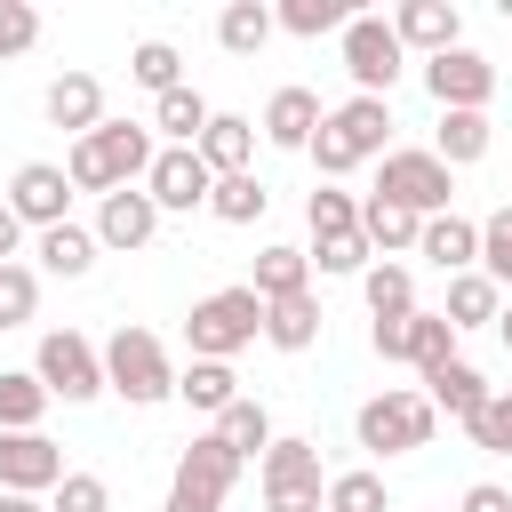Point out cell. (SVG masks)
Here are the masks:
<instances>
[{"instance_id":"1","label":"cell","mask_w":512,"mask_h":512,"mask_svg":"<svg viewBox=\"0 0 512 512\" xmlns=\"http://www.w3.org/2000/svg\"><path fill=\"white\" fill-rule=\"evenodd\" d=\"M152 152H160V136H152V120H104L96 136H80L72 152H64V176H72V192H120V184H144V168H152Z\"/></svg>"},{"instance_id":"2","label":"cell","mask_w":512,"mask_h":512,"mask_svg":"<svg viewBox=\"0 0 512 512\" xmlns=\"http://www.w3.org/2000/svg\"><path fill=\"white\" fill-rule=\"evenodd\" d=\"M96 352H104V392H120L128 408L176 400V360H168V344L152 328H112Z\"/></svg>"},{"instance_id":"3","label":"cell","mask_w":512,"mask_h":512,"mask_svg":"<svg viewBox=\"0 0 512 512\" xmlns=\"http://www.w3.org/2000/svg\"><path fill=\"white\" fill-rule=\"evenodd\" d=\"M256 336H264V304H256L248 280H240V288H216V296H200V304L184 312V344H192V360H240Z\"/></svg>"},{"instance_id":"4","label":"cell","mask_w":512,"mask_h":512,"mask_svg":"<svg viewBox=\"0 0 512 512\" xmlns=\"http://www.w3.org/2000/svg\"><path fill=\"white\" fill-rule=\"evenodd\" d=\"M352 432H360V448H368V456H416V448H432L440 416H432V400H424V392H408V384H384L376 400H360Z\"/></svg>"},{"instance_id":"5","label":"cell","mask_w":512,"mask_h":512,"mask_svg":"<svg viewBox=\"0 0 512 512\" xmlns=\"http://www.w3.org/2000/svg\"><path fill=\"white\" fill-rule=\"evenodd\" d=\"M376 200H392V208H408V216H448L456 168H440V160L416 152V144H392L384 168H376Z\"/></svg>"},{"instance_id":"6","label":"cell","mask_w":512,"mask_h":512,"mask_svg":"<svg viewBox=\"0 0 512 512\" xmlns=\"http://www.w3.org/2000/svg\"><path fill=\"white\" fill-rule=\"evenodd\" d=\"M32 376H40V392H48V400H64V408H88V400L104 392V352H96L80 328H48V336H40V360H32Z\"/></svg>"},{"instance_id":"7","label":"cell","mask_w":512,"mask_h":512,"mask_svg":"<svg viewBox=\"0 0 512 512\" xmlns=\"http://www.w3.org/2000/svg\"><path fill=\"white\" fill-rule=\"evenodd\" d=\"M256 472H264V512H320V496H328V472H320L312 440H272L256 456Z\"/></svg>"},{"instance_id":"8","label":"cell","mask_w":512,"mask_h":512,"mask_svg":"<svg viewBox=\"0 0 512 512\" xmlns=\"http://www.w3.org/2000/svg\"><path fill=\"white\" fill-rule=\"evenodd\" d=\"M336 40H344V72H352V96H384V104H392V80H400V64H408V48L392 40V24L360 8V16H352Z\"/></svg>"},{"instance_id":"9","label":"cell","mask_w":512,"mask_h":512,"mask_svg":"<svg viewBox=\"0 0 512 512\" xmlns=\"http://www.w3.org/2000/svg\"><path fill=\"white\" fill-rule=\"evenodd\" d=\"M424 88H432L440 112H488L496 64H488L480 48H440V56H424Z\"/></svg>"},{"instance_id":"10","label":"cell","mask_w":512,"mask_h":512,"mask_svg":"<svg viewBox=\"0 0 512 512\" xmlns=\"http://www.w3.org/2000/svg\"><path fill=\"white\" fill-rule=\"evenodd\" d=\"M208 160L192 152V144H160L152 152V168H144V192H152V208L160 216H192V208H208Z\"/></svg>"},{"instance_id":"11","label":"cell","mask_w":512,"mask_h":512,"mask_svg":"<svg viewBox=\"0 0 512 512\" xmlns=\"http://www.w3.org/2000/svg\"><path fill=\"white\" fill-rule=\"evenodd\" d=\"M8 208H16V224H24V232L72 224V176H64L56 160H24V168L8 176Z\"/></svg>"},{"instance_id":"12","label":"cell","mask_w":512,"mask_h":512,"mask_svg":"<svg viewBox=\"0 0 512 512\" xmlns=\"http://www.w3.org/2000/svg\"><path fill=\"white\" fill-rule=\"evenodd\" d=\"M64 480V448L48 432H0V496H48Z\"/></svg>"},{"instance_id":"13","label":"cell","mask_w":512,"mask_h":512,"mask_svg":"<svg viewBox=\"0 0 512 512\" xmlns=\"http://www.w3.org/2000/svg\"><path fill=\"white\" fill-rule=\"evenodd\" d=\"M88 232H96V248H120V256H128V248H152L160 208H152V192H144V184H120V192H104V200H96V224H88Z\"/></svg>"},{"instance_id":"14","label":"cell","mask_w":512,"mask_h":512,"mask_svg":"<svg viewBox=\"0 0 512 512\" xmlns=\"http://www.w3.org/2000/svg\"><path fill=\"white\" fill-rule=\"evenodd\" d=\"M384 24H392V40H400V48H416V56L464 48V8H456V0H400Z\"/></svg>"},{"instance_id":"15","label":"cell","mask_w":512,"mask_h":512,"mask_svg":"<svg viewBox=\"0 0 512 512\" xmlns=\"http://www.w3.org/2000/svg\"><path fill=\"white\" fill-rule=\"evenodd\" d=\"M40 104H48V128H64L72 144L104 128V80H96V72H56Z\"/></svg>"},{"instance_id":"16","label":"cell","mask_w":512,"mask_h":512,"mask_svg":"<svg viewBox=\"0 0 512 512\" xmlns=\"http://www.w3.org/2000/svg\"><path fill=\"white\" fill-rule=\"evenodd\" d=\"M328 136H336L352 160H376V152H392V104H384V96H344V104L328 112Z\"/></svg>"},{"instance_id":"17","label":"cell","mask_w":512,"mask_h":512,"mask_svg":"<svg viewBox=\"0 0 512 512\" xmlns=\"http://www.w3.org/2000/svg\"><path fill=\"white\" fill-rule=\"evenodd\" d=\"M416 256L440 264L448 280H456V272H480V224L456 216V208H448V216H424V224H416Z\"/></svg>"},{"instance_id":"18","label":"cell","mask_w":512,"mask_h":512,"mask_svg":"<svg viewBox=\"0 0 512 512\" xmlns=\"http://www.w3.org/2000/svg\"><path fill=\"white\" fill-rule=\"evenodd\" d=\"M320 96L312 88H272V104H264V120H256V136L264 144H280V152H304L312 136H320Z\"/></svg>"},{"instance_id":"19","label":"cell","mask_w":512,"mask_h":512,"mask_svg":"<svg viewBox=\"0 0 512 512\" xmlns=\"http://www.w3.org/2000/svg\"><path fill=\"white\" fill-rule=\"evenodd\" d=\"M192 152L208 160V176H248V168H256V120H240V112H208V128H200Z\"/></svg>"},{"instance_id":"20","label":"cell","mask_w":512,"mask_h":512,"mask_svg":"<svg viewBox=\"0 0 512 512\" xmlns=\"http://www.w3.org/2000/svg\"><path fill=\"white\" fill-rule=\"evenodd\" d=\"M488 376L472 368V360H440L432 376H424V400H432V416H456V424H472L480 408H488Z\"/></svg>"},{"instance_id":"21","label":"cell","mask_w":512,"mask_h":512,"mask_svg":"<svg viewBox=\"0 0 512 512\" xmlns=\"http://www.w3.org/2000/svg\"><path fill=\"white\" fill-rule=\"evenodd\" d=\"M320 328H328V312H320V296H312V288H304V296L264 304V344H272V352H312V344H320Z\"/></svg>"},{"instance_id":"22","label":"cell","mask_w":512,"mask_h":512,"mask_svg":"<svg viewBox=\"0 0 512 512\" xmlns=\"http://www.w3.org/2000/svg\"><path fill=\"white\" fill-rule=\"evenodd\" d=\"M488 144H496V128H488V112H440V128H432V160L440 168H472V160H488Z\"/></svg>"},{"instance_id":"23","label":"cell","mask_w":512,"mask_h":512,"mask_svg":"<svg viewBox=\"0 0 512 512\" xmlns=\"http://www.w3.org/2000/svg\"><path fill=\"white\" fill-rule=\"evenodd\" d=\"M32 256H40L32 272H48V280H88L96 272V232L88 224H48Z\"/></svg>"},{"instance_id":"24","label":"cell","mask_w":512,"mask_h":512,"mask_svg":"<svg viewBox=\"0 0 512 512\" xmlns=\"http://www.w3.org/2000/svg\"><path fill=\"white\" fill-rule=\"evenodd\" d=\"M176 480H184V488H200V496H216V504H224V496H232V480H240V456H232V448H224V440H216V432H200V440H192V448H184V456H176Z\"/></svg>"},{"instance_id":"25","label":"cell","mask_w":512,"mask_h":512,"mask_svg":"<svg viewBox=\"0 0 512 512\" xmlns=\"http://www.w3.org/2000/svg\"><path fill=\"white\" fill-rule=\"evenodd\" d=\"M248 288H256V304H280V296H304V288H312V264H304V248H288V240H272V248H256V272H248Z\"/></svg>"},{"instance_id":"26","label":"cell","mask_w":512,"mask_h":512,"mask_svg":"<svg viewBox=\"0 0 512 512\" xmlns=\"http://www.w3.org/2000/svg\"><path fill=\"white\" fill-rule=\"evenodd\" d=\"M496 312H504V288L488 280V272H456L448 280V304H440V320L464 336V328H496Z\"/></svg>"},{"instance_id":"27","label":"cell","mask_w":512,"mask_h":512,"mask_svg":"<svg viewBox=\"0 0 512 512\" xmlns=\"http://www.w3.org/2000/svg\"><path fill=\"white\" fill-rule=\"evenodd\" d=\"M176 400H184V408H200V416H224V408L240 400L232 360H192V368H176Z\"/></svg>"},{"instance_id":"28","label":"cell","mask_w":512,"mask_h":512,"mask_svg":"<svg viewBox=\"0 0 512 512\" xmlns=\"http://www.w3.org/2000/svg\"><path fill=\"white\" fill-rule=\"evenodd\" d=\"M360 296H368V320H408L416 312V272L384 256V264L360 272Z\"/></svg>"},{"instance_id":"29","label":"cell","mask_w":512,"mask_h":512,"mask_svg":"<svg viewBox=\"0 0 512 512\" xmlns=\"http://www.w3.org/2000/svg\"><path fill=\"white\" fill-rule=\"evenodd\" d=\"M208 96L200 88H168V96H152V136H168V144H200V128H208Z\"/></svg>"},{"instance_id":"30","label":"cell","mask_w":512,"mask_h":512,"mask_svg":"<svg viewBox=\"0 0 512 512\" xmlns=\"http://www.w3.org/2000/svg\"><path fill=\"white\" fill-rule=\"evenodd\" d=\"M264 208H272V184H264L256 168H248V176H216V184H208V216H216V224H256Z\"/></svg>"},{"instance_id":"31","label":"cell","mask_w":512,"mask_h":512,"mask_svg":"<svg viewBox=\"0 0 512 512\" xmlns=\"http://www.w3.org/2000/svg\"><path fill=\"white\" fill-rule=\"evenodd\" d=\"M272 32H280V24H272V8H264V0H232V8L216 16V48H224V56H256Z\"/></svg>"},{"instance_id":"32","label":"cell","mask_w":512,"mask_h":512,"mask_svg":"<svg viewBox=\"0 0 512 512\" xmlns=\"http://www.w3.org/2000/svg\"><path fill=\"white\" fill-rule=\"evenodd\" d=\"M416 224H424V216H408V208H392V200H376V192L360 200V240L384 248V256H408V248H416Z\"/></svg>"},{"instance_id":"33","label":"cell","mask_w":512,"mask_h":512,"mask_svg":"<svg viewBox=\"0 0 512 512\" xmlns=\"http://www.w3.org/2000/svg\"><path fill=\"white\" fill-rule=\"evenodd\" d=\"M216 440H224L240 464H248V456H264V448H272V416H264V400H248V392H240V400L216 416Z\"/></svg>"},{"instance_id":"34","label":"cell","mask_w":512,"mask_h":512,"mask_svg":"<svg viewBox=\"0 0 512 512\" xmlns=\"http://www.w3.org/2000/svg\"><path fill=\"white\" fill-rule=\"evenodd\" d=\"M48 416V392L32 368H0V432H40Z\"/></svg>"},{"instance_id":"35","label":"cell","mask_w":512,"mask_h":512,"mask_svg":"<svg viewBox=\"0 0 512 512\" xmlns=\"http://www.w3.org/2000/svg\"><path fill=\"white\" fill-rule=\"evenodd\" d=\"M352 16H360L352 0H280V8H272V24H280V32H296V40H320V32H344Z\"/></svg>"},{"instance_id":"36","label":"cell","mask_w":512,"mask_h":512,"mask_svg":"<svg viewBox=\"0 0 512 512\" xmlns=\"http://www.w3.org/2000/svg\"><path fill=\"white\" fill-rule=\"evenodd\" d=\"M440 360H456V328H448L440 312H408V368L432 376Z\"/></svg>"},{"instance_id":"37","label":"cell","mask_w":512,"mask_h":512,"mask_svg":"<svg viewBox=\"0 0 512 512\" xmlns=\"http://www.w3.org/2000/svg\"><path fill=\"white\" fill-rule=\"evenodd\" d=\"M128 80H136V88H152V96H168V88H184V56H176L168 40H136Z\"/></svg>"},{"instance_id":"38","label":"cell","mask_w":512,"mask_h":512,"mask_svg":"<svg viewBox=\"0 0 512 512\" xmlns=\"http://www.w3.org/2000/svg\"><path fill=\"white\" fill-rule=\"evenodd\" d=\"M320 512H392V488L376 472H336L328 496H320Z\"/></svg>"},{"instance_id":"39","label":"cell","mask_w":512,"mask_h":512,"mask_svg":"<svg viewBox=\"0 0 512 512\" xmlns=\"http://www.w3.org/2000/svg\"><path fill=\"white\" fill-rule=\"evenodd\" d=\"M32 320H40V272L0 264V328H32Z\"/></svg>"},{"instance_id":"40","label":"cell","mask_w":512,"mask_h":512,"mask_svg":"<svg viewBox=\"0 0 512 512\" xmlns=\"http://www.w3.org/2000/svg\"><path fill=\"white\" fill-rule=\"evenodd\" d=\"M304 224H312V240H336V232H360V200H352V192H336V184H320V192L304 200Z\"/></svg>"},{"instance_id":"41","label":"cell","mask_w":512,"mask_h":512,"mask_svg":"<svg viewBox=\"0 0 512 512\" xmlns=\"http://www.w3.org/2000/svg\"><path fill=\"white\" fill-rule=\"evenodd\" d=\"M480 272H488L496 288H512V200L480 216Z\"/></svg>"},{"instance_id":"42","label":"cell","mask_w":512,"mask_h":512,"mask_svg":"<svg viewBox=\"0 0 512 512\" xmlns=\"http://www.w3.org/2000/svg\"><path fill=\"white\" fill-rule=\"evenodd\" d=\"M304 264H320V272H336V280H360V272L376 264V248H368L360 232H336V240H312Z\"/></svg>"},{"instance_id":"43","label":"cell","mask_w":512,"mask_h":512,"mask_svg":"<svg viewBox=\"0 0 512 512\" xmlns=\"http://www.w3.org/2000/svg\"><path fill=\"white\" fill-rule=\"evenodd\" d=\"M48 512H112V480L104 472H64L48 488Z\"/></svg>"},{"instance_id":"44","label":"cell","mask_w":512,"mask_h":512,"mask_svg":"<svg viewBox=\"0 0 512 512\" xmlns=\"http://www.w3.org/2000/svg\"><path fill=\"white\" fill-rule=\"evenodd\" d=\"M464 432H472V448H488V456H512V392H488V408H480Z\"/></svg>"},{"instance_id":"45","label":"cell","mask_w":512,"mask_h":512,"mask_svg":"<svg viewBox=\"0 0 512 512\" xmlns=\"http://www.w3.org/2000/svg\"><path fill=\"white\" fill-rule=\"evenodd\" d=\"M40 40V8H24V0H0V64L8 56H24Z\"/></svg>"},{"instance_id":"46","label":"cell","mask_w":512,"mask_h":512,"mask_svg":"<svg viewBox=\"0 0 512 512\" xmlns=\"http://www.w3.org/2000/svg\"><path fill=\"white\" fill-rule=\"evenodd\" d=\"M368 352L384 368H408V320H368Z\"/></svg>"},{"instance_id":"47","label":"cell","mask_w":512,"mask_h":512,"mask_svg":"<svg viewBox=\"0 0 512 512\" xmlns=\"http://www.w3.org/2000/svg\"><path fill=\"white\" fill-rule=\"evenodd\" d=\"M456 512H512V488H496V480H472V488L456 496Z\"/></svg>"},{"instance_id":"48","label":"cell","mask_w":512,"mask_h":512,"mask_svg":"<svg viewBox=\"0 0 512 512\" xmlns=\"http://www.w3.org/2000/svg\"><path fill=\"white\" fill-rule=\"evenodd\" d=\"M160 512H224L216 496H200V488H184V480H168V504Z\"/></svg>"},{"instance_id":"49","label":"cell","mask_w":512,"mask_h":512,"mask_svg":"<svg viewBox=\"0 0 512 512\" xmlns=\"http://www.w3.org/2000/svg\"><path fill=\"white\" fill-rule=\"evenodd\" d=\"M16 248H24V224H16V208L0 200V264H16Z\"/></svg>"},{"instance_id":"50","label":"cell","mask_w":512,"mask_h":512,"mask_svg":"<svg viewBox=\"0 0 512 512\" xmlns=\"http://www.w3.org/2000/svg\"><path fill=\"white\" fill-rule=\"evenodd\" d=\"M0 512H48V496H0Z\"/></svg>"},{"instance_id":"51","label":"cell","mask_w":512,"mask_h":512,"mask_svg":"<svg viewBox=\"0 0 512 512\" xmlns=\"http://www.w3.org/2000/svg\"><path fill=\"white\" fill-rule=\"evenodd\" d=\"M496 344H504V352H512V304H504V312H496Z\"/></svg>"}]
</instances>
